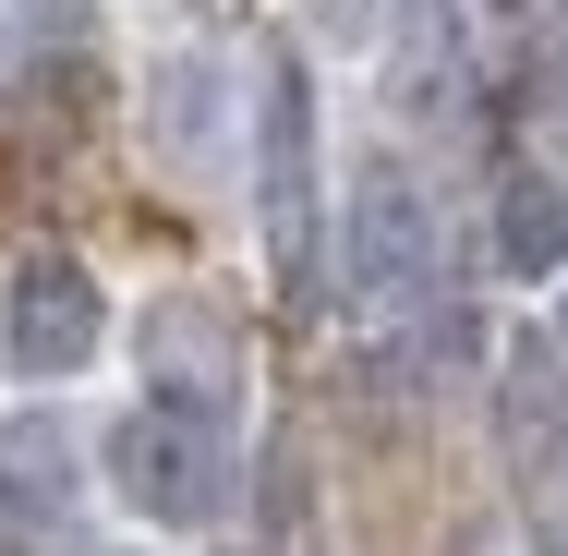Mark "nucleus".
I'll return each mask as SVG.
<instances>
[{
  "label": "nucleus",
  "mask_w": 568,
  "mask_h": 556,
  "mask_svg": "<svg viewBox=\"0 0 568 556\" xmlns=\"http://www.w3.org/2000/svg\"><path fill=\"white\" fill-rule=\"evenodd\" d=\"M545 338H557V351H568V279H557V315H545Z\"/></svg>",
  "instance_id": "10"
},
{
  "label": "nucleus",
  "mask_w": 568,
  "mask_h": 556,
  "mask_svg": "<svg viewBox=\"0 0 568 556\" xmlns=\"http://www.w3.org/2000/svg\"><path fill=\"white\" fill-rule=\"evenodd\" d=\"M110 484L133 520L158 533H219L230 496H242V447H230L219 400H145L110 424Z\"/></svg>",
  "instance_id": "1"
},
{
  "label": "nucleus",
  "mask_w": 568,
  "mask_h": 556,
  "mask_svg": "<svg viewBox=\"0 0 568 556\" xmlns=\"http://www.w3.org/2000/svg\"><path fill=\"white\" fill-rule=\"evenodd\" d=\"M254 219H266L278 279H315V242H327V206H315V73L291 49L254 85Z\"/></svg>",
  "instance_id": "3"
},
{
  "label": "nucleus",
  "mask_w": 568,
  "mask_h": 556,
  "mask_svg": "<svg viewBox=\"0 0 568 556\" xmlns=\"http://www.w3.org/2000/svg\"><path fill=\"white\" fill-rule=\"evenodd\" d=\"M121 556H145V545H121Z\"/></svg>",
  "instance_id": "12"
},
{
  "label": "nucleus",
  "mask_w": 568,
  "mask_h": 556,
  "mask_svg": "<svg viewBox=\"0 0 568 556\" xmlns=\"http://www.w3.org/2000/svg\"><path fill=\"white\" fill-rule=\"evenodd\" d=\"M85 533V436L61 412L0 424V556H61Z\"/></svg>",
  "instance_id": "5"
},
{
  "label": "nucleus",
  "mask_w": 568,
  "mask_h": 556,
  "mask_svg": "<svg viewBox=\"0 0 568 556\" xmlns=\"http://www.w3.org/2000/svg\"><path fill=\"white\" fill-rule=\"evenodd\" d=\"M496 424H508V447H520V472H532V484L568 459V351H557V338L508 363V387H496Z\"/></svg>",
  "instance_id": "7"
},
{
  "label": "nucleus",
  "mask_w": 568,
  "mask_h": 556,
  "mask_svg": "<svg viewBox=\"0 0 568 556\" xmlns=\"http://www.w3.org/2000/svg\"><path fill=\"white\" fill-rule=\"evenodd\" d=\"M145 133L182 158V170H206L230 145V73L219 49H158V73H145Z\"/></svg>",
  "instance_id": "6"
},
{
  "label": "nucleus",
  "mask_w": 568,
  "mask_h": 556,
  "mask_svg": "<svg viewBox=\"0 0 568 556\" xmlns=\"http://www.w3.org/2000/svg\"><path fill=\"white\" fill-rule=\"evenodd\" d=\"M98 351H110V291H98V266L61 254V242L12 254V279H0V363H12L24 387H73Z\"/></svg>",
  "instance_id": "2"
},
{
  "label": "nucleus",
  "mask_w": 568,
  "mask_h": 556,
  "mask_svg": "<svg viewBox=\"0 0 568 556\" xmlns=\"http://www.w3.org/2000/svg\"><path fill=\"white\" fill-rule=\"evenodd\" d=\"M496 266L508 279H568V182L557 170H508L496 182Z\"/></svg>",
  "instance_id": "8"
},
{
  "label": "nucleus",
  "mask_w": 568,
  "mask_h": 556,
  "mask_svg": "<svg viewBox=\"0 0 568 556\" xmlns=\"http://www.w3.org/2000/svg\"><path fill=\"white\" fill-rule=\"evenodd\" d=\"M327 12H339L351 37H375V24H387V0H327Z\"/></svg>",
  "instance_id": "9"
},
{
  "label": "nucleus",
  "mask_w": 568,
  "mask_h": 556,
  "mask_svg": "<svg viewBox=\"0 0 568 556\" xmlns=\"http://www.w3.org/2000/svg\"><path fill=\"white\" fill-rule=\"evenodd\" d=\"M339 279L363 303H424L436 291V206H424V182L399 158H375L339 194Z\"/></svg>",
  "instance_id": "4"
},
{
  "label": "nucleus",
  "mask_w": 568,
  "mask_h": 556,
  "mask_svg": "<svg viewBox=\"0 0 568 556\" xmlns=\"http://www.w3.org/2000/svg\"><path fill=\"white\" fill-rule=\"evenodd\" d=\"M0 61H12V12H0Z\"/></svg>",
  "instance_id": "11"
}]
</instances>
